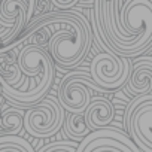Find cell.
<instances>
[{
    "instance_id": "5b68a950",
    "label": "cell",
    "mask_w": 152,
    "mask_h": 152,
    "mask_svg": "<svg viewBox=\"0 0 152 152\" xmlns=\"http://www.w3.org/2000/svg\"><path fill=\"white\" fill-rule=\"evenodd\" d=\"M64 109L58 103V99L48 96L26 110L24 130L36 139H46L57 134L64 127Z\"/></svg>"
},
{
    "instance_id": "30bf717a",
    "label": "cell",
    "mask_w": 152,
    "mask_h": 152,
    "mask_svg": "<svg viewBox=\"0 0 152 152\" xmlns=\"http://www.w3.org/2000/svg\"><path fill=\"white\" fill-rule=\"evenodd\" d=\"M0 81L20 91H27L30 79L21 72L18 66V58L14 57V51L0 54Z\"/></svg>"
},
{
    "instance_id": "52a82bcc",
    "label": "cell",
    "mask_w": 152,
    "mask_h": 152,
    "mask_svg": "<svg viewBox=\"0 0 152 152\" xmlns=\"http://www.w3.org/2000/svg\"><path fill=\"white\" fill-rule=\"evenodd\" d=\"M28 24V0L0 2V40L3 48L15 42Z\"/></svg>"
},
{
    "instance_id": "9c48e42d",
    "label": "cell",
    "mask_w": 152,
    "mask_h": 152,
    "mask_svg": "<svg viewBox=\"0 0 152 152\" xmlns=\"http://www.w3.org/2000/svg\"><path fill=\"white\" fill-rule=\"evenodd\" d=\"M115 118V107L107 97L96 96L85 110V121L88 128L94 133L110 127V122Z\"/></svg>"
},
{
    "instance_id": "8992f818",
    "label": "cell",
    "mask_w": 152,
    "mask_h": 152,
    "mask_svg": "<svg viewBox=\"0 0 152 152\" xmlns=\"http://www.w3.org/2000/svg\"><path fill=\"white\" fill-rule=\"evenodd\" d=\"M124 125L142 152H152V96L133 97L128 102Z\"/></svg>"
},
{
    "instance_id": "3957f363",
    "label": "cell",
    "mask_w": 152,
    "mask_h": 152,
    "mask_svg": "<svg viewBox=\"0 0 152 152\" xmlns=\"http://www.w3.org/2000/svg\"><path fill=\"white\" fill-rule=\"evenodd\" d=\"M93 93H106L102 90L91 75L85 72H70L60 82L57 99L69 113H85L93 102Z\"/></svg>"
},
{
    "instance_id": "5bb4252c",
    "label": "cell",
    "mask_w": 152,
    "mask_h": 152,
    "mask_svg": "<svg viewBox=\"0 0 152 152\" xmlns=\"http://www.w3.org/2000/svg\"><path fill=\"white\" fill-rule=\"evenodd\" d=\"M52 39V30L51 27L48 26H42V27H36L33 28L28 36H27V40H28V45H34L37 48H43L48 51V46H49V42Z\"/></svg>"
},
{
    "instance_id": "2e32d148",
    "label": "cell",
    "mask_w": 152,
    "mask_h": 152,
    "mask_svg": "<svg viewBox=\"0 0 152 152\" xmlns=\"http://www.w3.org/2000/svg\"><path fill=\"white\" fill-rule=\"evenodd\" d=\"M52 5L57 6L60 11H70L79 6V0H52Z\"/></svg>"
},
{
    "instance_id": "ba28073f",
    "label": "cell",
    "mask_w": 152,
    "mask_h": 152,
    "mask_svg": "<svg viewBox=\"0 0 152 152\" xmlns=\"http://www.w3.org/2000/svg\"><path fill=\"white\" fill-rule=\"evenodd\" d=\"M124 88L134 97L152 96V55L139 57L133 61V73Z\"/></svg>"
},
{
    "instance_id": "7c38bea8",
    "label": "cell",
    "mask_w": 152,
    "mask_h": 152,
    "mask_svg": "<svg viewBox=\"0 0 152 152\" xmlns=\"http://www.w3.org/2000/svg\"><path fill=\"white\" fill-rule=\"evenodd\" d=\"M63 128L66 136L75 143H82L93 133L87 125L85 113H69L66 116Z\"/></svg>"
},
{
    "instance_id": "8fae6325",
    "label": "cell",
    "mask_w": 152,
    "mask_h": 152,
    "mask_svg": "<svg viewBox=\"0 0 152 152\" xmlns=\"http://www.w3.org/2000/svg\"><path fill=\"white\" fill-rule=\"evenodd\" d=\"M24 118L26 112L20 107H2V119H0V127H2V136H17L24 130Z\"/></svg>"
},
{
    "instance_id": "6da1fadb",
    "label": "cell",
    "mask_w": 152,
    "mask_h": 152,
    "mask_svg": "<svg viewBox=\"0 0 152 152\" xmlns=\"http://www.w3.org/2000/svg\"><path fill=\"white\" fill-rule=\"evenodd\" d=\"M42 26H48L52 30V39L49 42L48 52L57 67L72 69L85 60L91 48L94 33L90 20L79 8H73L70 11H52L46 15L33 18L21 36L9 46L2 48L0 54L14 51L15 46L27 40V36L33 28Z\"/></svg>"
},
{
    "instance_id": "7a4b0ae2",
    "label": "cell",
    "mask_w": 152,
    "mask_h": 152,
    "mask_svg": "<svg viewBox=\"0 0 152 152\" xmlns=\"http://www.w3.org/2000/svg\"><path fill=\"white\" fill-rule=\"evenodd\" d=\"M18 66L24 76L30 79V85L27 91H20L14 87H9L3 81L2 84V96L8 100L14 107L30 109L46 99L52 82H54V60L49 52L43 48H37L34 45H24L20 49Z\"/></svg>"
},
{
    "instance_id": "4fadbf2b",
    "label": "cell",
    "mask_w": 152,
    "mask_h": 152,
    "mask_svg": "<svg viewBox=\"0 0 152 152\" xmlns=\"http://www.w3.org/2000/svg\"><path fill=\"white\" fill-rule=\"evenodd\" d=\"M0 152H36V151L23 137L2 136L0 137Z\"/></svg>"
},
{
    "instance_id": "9a60e30c",
    "label": "cell",
    "mask_w": 152,
    "mask_h": 152,
    "mask_svg": "<svg viewBox=\"0 0 152 152\" xmlns=\"http://www.w3.org/2000/svg\"><path fill=\"white\" fill-rule=\"evenodd\" d=\"M78 148H79V143H75L72 140H63V142L48 143L39 152H76Z\"/></svg>"
},
{
    "instance_id": "277c9868",
    "label": "cell",
    "mask_w": 152,
    "mask_h": 152,
    "mask_svg": "<svg viewBox=\"0 0 152 152\" xmlns=\"http://www.w3.org/2000/svg\"><path fill=\"white\" fill-rule=\"evenodd\" d=\"M133 73V60L121 58L112 52L97 54L90 66V75L94 82L107 91H115L127 85Z\"/></svg>"
}]
</instances>
